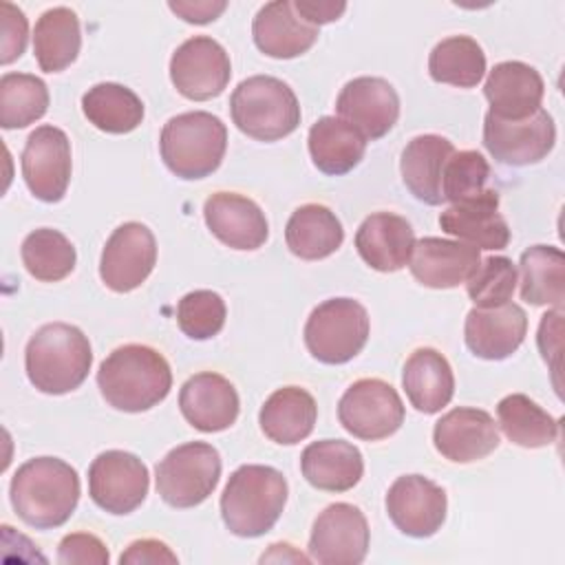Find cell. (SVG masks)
I'll use <instances>...</instances> for the list:
<instances>
[{
	"mask_svg": "<svg viewBox=\"0 0 565 565\" xmlns=\"http://www.w3.org/2000/svg\"><path fill=\"white\" fill-rule=\"evenodd\" d=\"M497 417L503 435L521 448H543L558 437V422L523 393L505 395L497 404Z\"/></svg>",
	"mask_w": 565,
	"mask_h": 565,
	"instance_id": "obj_36",
	"label": "cell"
},
{
	"mask_svg": "<svg viewBox=\"0 0 565 565\" xmlns=\"http://www.w3.org/2000/svg\"><path fill=\"white\" fill-rule=\"evenodd\" d=\"M369 552V523L360 508L331 503L313 521L309 558L320 565H360Z\"/></svg>",
	"mask_w": 565,
	"mask_h": 565,
	"instance_id": "obj_13",
	"label": "cell"
},
{
	"mask_svg": "<svg viewBox=\"0 0 565 565\" xmlns=\"http://www.w3.org/2000/svg\"><path fill=\"white\" fill-rule=\"evenodd\" d=\"M227 148L225 124L205 110L170 117L159 137V152L172 174L185 181L210 177L223 161Z\"/></svg>",
	"mask_w": 565,
	"mask_h": 565,
	"instance_id": "obj_5",
	"label": "cell"
},
{
	"mask_svg": "<svg viewBox=\"0 0 565 565\" xmlns=\"http://www.w3.org/2000/svg\"><path fill=\"white\" fill-rule=\"evenodd\" d=\"M179 408L185 422L201 433L230 428L241 411L234 384L212 371L188 377L179 391Z\"/></svg>",
	"mask_w": 565,
	"mask_h": 565,
	"instance_id": "obj_20",
	"label": "cell"
},
{
	"mask_svg": "<svg viewBox=\"0 0 565 565\" xmlns=\"http://www.w3.org/2000/svg\"><path fill=\"white\" fill-rule=\"evenodd\" d=\"M225 300L212 289H194L177 305V324L192 340H210L225 324Z\"/></svg>",
	"mask_w": 565,
	"mask_h": 565,
	"instance_id": "obj_42",
	"label": "cell"
},
{
	"mask_svg": "<svg viewBox=\"0 0 565 565\" xmlns=\"http://www.w3.org/2000/svg\"><path fill=\"white\" fill-rule=\"evenodd\" d=\"M369 340V313L353 298L320 302L305 322V347L322 364L353 360Z\"/></svg>",
	"mask_w": 565,
	"mask_h": 565,
	"instance_id": "obj_7",
	"label": "cell"
},
{
	"mask_svg": "<svg viewBox=\"0 0 565 565\" xmlns=\"http://www.w3.org/2000/svg\"><path fill=\"white\" fill-rule=\"evenodd\" d=\"M561 318H563V311L561 309H554V311H547L543 318H541V324H539V349H541V355L545 362L552 364V371L556 373L558 371V351H561Z\"/></svg>",
	"mask_w": 565,
	"mask_h": 565,
	"instance_id": "obj_46",
	"label": "cell"
},
{
	"mask_svg": "<svg viewBox=\"0 0 565 565\" xmlns=\"http://www.w3.org/2000/svg\"><path fill=\"white\" fill-rule=\"evenodd\" d=\"M335 110L340 119L373 141L382 139L397 124L399 97L384 77L362 75L342 86Z\"/></svg>",
	"mask_w": 565,
	"mask_h": 565,
	"instance_id": "obj_17",
	"label": "cell"
},
{
	"mask_svg": "<svg viewBox=\"0 0 565 565\" xmlns=\"http://www.w3.org/2000/svg\"><path fill=\"white\" fill-rule=\"evenodd\" d=\"M97 386L108 406L124 413H141L168 397L172 371L157 349L124 344L99 364Z\"/></svg>",
	"mask_w": 565,
	"mask_h": 565,
	"instance_id": "obj_2",
	"label": "cell"
},
{
	"mask_svg": "<svg viewBox=\"0 0 565 565\" xmlns=\"http://www.w3.org/2000/svg\"><path fill=\"white\" fill-rule=\"evenodd\" d=\"M452 152L455 146L441 135H419L406 143L399 159V172L404 185L417 201L426 205L444 203L441 177Z\"/></svg>",
	"mask_w": 565,
	"mask_h": 565,
	"instance_id": "obj_27",
	"label": "cell"
},
{
	"mask_svg": "<svg viewBox=\"0 0 565 565\" xmlns=\"http://www.w3.org/2000/svg\"><path fill=\"white\" fill-rule=\"evenodd\" d=\"M287 492V479L271 466L245 463L236 468L221 494L225 527L243 539L263 536L280 519Z\"/></svg>",
	"mask_w": 565,
	"mask_h": 565,
	"instance_id": "obj_4",
	"label": "cell"
},
{
	"mask_svg": "<svg viewBox=\"0 0 565 565\" xmlns=\"http://www.w3.org/2000/svg\"><path fill=\"white\" fill-rule=\"evenodd\" d=\"M57 561L64 565H108L110 556L106 545L88 532H75L66 534L57 545Z\"/></svg>",
	"mask_w": 565,
	"mask_h": 565,
	"instance_id": "obj_44",
	"label": "cell"
},
{
	"mask_svg": "<svg viewBox=\"0 0 565 565\" xmlns=\"http://www.w3.org/2000/svg\"><path fill=\"white\" fill-rule=\"evenodd\" d=\"M9 499L18 519L29 527H60L79 501L77 470L60 457H33L11 477Z\"/></svg>",
	"mask_w": 565,
	"mask_h": 565,
	"instance_id": "obj_1",
	"label": "cell"
},
{
	"mask_svg": "<svg viewBox=\"0 0 565 565\" xmlns=\"http://www.w3.org/2000/svg\"><path fill=\"white\" fill-rule=\"evenodd\" d=\"M556 141V126L545 108L525 119H499L486 113L483 146L505 166H530L545 159Z\"/></svg>",
	"mask_w": 565,
	"mask_h": 565,
	"instance_id": "obj_11",
	"label": "cell"
},
{
	"mask_svg": "<svg viewBox=\"0 0 565 565\" xmlns=\"http://www.w3.org/2000/svg\"><path fill=\"white\" fill-rule=\"evenodd\" d=\"M313 166L329 174L340 177L351 172L366 152L364 135L340 117H320L307 137Z\"/></svg>",
	"mask_w": 565,
	"mask_h": 565,
	"instance_id": "obj_31",
	"label": "cell"
},
{
	"mask_svg": "<svg viewBox=\"0 0 565 565\" xmlns=\"http://www.w3.org/2000/svg\"><path fill=\"white\" fill-rule=\"evenodd\" d=\"M428 73L439 84L472 88L486 73V53L470 35H450L428 55Z\"/></svg>",
	"mask_w": 565,
	"mask_h": 565,
	"instance_id": "obj_37",
	"label": "cell"
},
{
	"mask_svg": "<svg viewBox=\"0 0 565 565\" xmlns=\"http://www.w3.org/2000/svg\"><path fill=\"white\" fill-rule=\"evenodd\" d=\"M285 241L294 256L302 260H320L340 249L344 230L335 212L320 203H305L291 212Z\"/></svg>",
	"mask_w": 565,
	"mask_h": 565,
	"instance_id": "obj_32",
	"label": "cell"
},
{
	"mask_svg": "<svg viewBox=\"0 0 565 565\" xmlns=\"http://www.w3.org/2000/svg\"><path fill=\"white\" fill-rule=\"evenodd\" d=\"M82 46L77 13L68 7L46 9L33 29V53L42 71L60 73L68 68Z\"/></svg>",
	"mask_w": 565,
	"mask_h": 565,
	"instance_id": "obj_33",
	"label": "cell"
},
{
	"mask_svg": "<svg viewBox=\"0 0 565 565\" xmlns=\"http://www.w3.org/2000/svg\"><path fill=\"white\" fill-rule=\"evenodd\" d=\"M150 488L146 463L126 450H104L88 468V494L110 514L135 512Z\"/></svg>",
	"mask_w": 565,
	"mask_h": 565,
	"instance_id": "obj_10",
	"label": "cell"
},
{
	"mask_svg": "<svg viewBox=\"0 0 565 565\" xmlns=\"http://www.w3.org/2000/svg\"><path fill=\"white\" fill-rule=\"evenodd\" d=\"M84 117L110 135H126L143 119V102L124 84L102 82L88 88L82 97Z\"/></svg>",
	"mask_w": 565,
	"mask_h": 565,
	"instance_id": "obj_35",
	"label": "cell"
},
{
	"mask_svg": "<svg viewBox=\"0 0 565 565\" xmlns=\"http://www.w3.org/2000/svg\"><path fill=\"white\" fill-rule=\"evenodd\" d=\"M22 263L26 271L42 282H57L75 269V247L73 243L53 227H40L26 234L20 247Z\"/></svg>",
	"mask_w": 565,
	"mask_h": 565,
	"instance_id": "obj_38",
	"label": "cell"
},
{
	"mask_svg": "<svg viewBox=\"0 0 565 565\" xmlns=\"http://www.w3.org/2000/svg\"><path fill=\"white\" fill-rule=\"evenodd\" d=\"M433 444L448 461L470 463L497 450L501 439L499 426L488 411L457 406L435 422Z\"/></svg>",
	"mask_w": 565,
	"mask_h": 565,
	"instance_id": "obj_18",
	"label": "cell"
},
{
	"mask_svg": "<svg viewBox=\"0 0 565 565\" xmlns=\"http://www.w3.org/2000/svg\"><path fill=\"white\" fill-rule=\"evenodd\" d=\"M49 108L46 84L31 73H4L0 77V124L2 128H24Z\"/></svg>",
	"mask_w": 565,
	"mask_h": 565,
	"instance_id": "obj_39",
	"label": "cell"
},
{
	"mask_svg": "<svg viewBox=\"0 0 565 565\" xmlns=\"http://www.w3.org/2000/svg\"><path fill=\"white\" fill-rule=\"evenodd\" d=\"M170 11H174L179 18H183L185 22L192 24H207L212 20H216L225 9L227 2L225 0H177V2H168Z\"/></svg>",
	"mask_w": 565,
	"mask_h": 565,
	"instance_id": "obj_47",
	"label": "cell"
},
{
	"mask_svg": "<svg viewBox=\"0 0 565 565\" xmlns=\"http://www.w3.org/2000/svg\"><path fill=\"white\" fill-rule=\"evenodd\" d=\"M408 402L424 415L439 413L455 395V375L448 360L430 347L413 351L402 371Z\"/></svg>",
	"mask_w": 565,
	"mask_h": 565,
	"instance_id": "obj_29",
	"label": "cell"
},
{
	"mask_svg": "<svg viewBox=\"0 0 565 565\" xmlns=\"http://www.w3.org/2000/svg\"><path fill=\"white\" fill-rule=\"evenodd\" d=\"M157 263V241L148 225L128 221L119 225L106 241L99 260L102 282L117 291L128 294L152 274Z\"/></svg>",
	"mask_w": 565,
	"mask_h": 565,
	"instance_id": "obj_15",
	"label": "cell"
},
{
	"mask_svg": "<svg viewBox=\"0 0 565 565\" xmlns=\"http://www.w3.org/2000/svg\"><path fill=\"white\" fill-rule=\"evenodd\" d=\"M448 499L441 486L424 475H402L386 492V514L393 525L413 539L433 536L446 521Z\"/></svg>",
	"mask_w": 565,
	"mask_h": 565,
	"instance_id": "obj_16",
	"label": "cell"
},
{
	"mask_svg": "<svg viewBox=\"0 0 565 565\" xmlns=\"http://www.w3.org/2000/svg\"><path fill=\"white\" fill-rule=\"evenodd\" d=\"M338 419L353 437L380 441L395 435L404 424V404L388 382L362 377L342 393Z\"/></svg>",
	"mask_w": 565,
	"mask_h": 565,
	"instance_id": "obj_9",
	"label": "cell"
},
{
	"mask_svg": "<svg viewBox=\"0 0 565 565\" xmlns=\"http://www.w3.org/2000/svg\"><path fill=\"white\" fill-rule=\"evenodd\" d=\"M490 163L477 150H455L441 177L444 203H459L488 190Z\"/></svg>",
	"mask_w": 565,
	"mask_h": 565,
	"instance_id": "obj_40",
	"label": "cell"
},
{
	"mask_svg": "<svg viewBox=\"0 0 565 565\" xmlns=\"http://www.w3.org/2000/svg\"><path fill=\"white\" fill-rule=\"evenodd\" d=\"M157 492L172 508L203 503L221 479V455L212 444L188 441L157 463Z\"/></svg>",
	"mask_w": 565,
	"mask_h": 565,
	"instance_id": "obj_8",
	"label": "cell"
},
{
	"mask_svg": "<svg viewBox=\"0 0 565 565\" xmlns=\"http://www.w3.org/2000/svg\"><path fill=\"white\" fill-rule=\"evenodd\" d=\"M267 561H274V563H280V561L309 563L311 558L305 556V554H300V552H296L294 545H289V543H274V545H269V552H265V554L260 556V563H267Z\"/></svg>",
	"mask_w": 565,
	"mask_h": 565,
	"instance_id": "obj_49",
	"label": "cell"
},
{
	"mask_svg": "<svg viewBox=\"0 0 565 565\" xmlns=\"http://www.w3.org/2000/svg\"><path fill=\"white\" fill-rule=\"evenodd\" d=\"M545 84L541 73L519 60L494 64L483 84L490 110L499 119H525L541 108Z\"/></svg>",
	"mask_w": 565,
	"mask_h": 565,
	"instance_id": "obj_23",
	"label": "cell"
},
{
	"mask_svg": "<svg viewBox=\"0 0 565 565\" xmlns=\"http://www.w3.org/2000/svg\"><path fill=\"white\" fill-rule=\"evenodd\" d=\"M177 554L157 539H139L132 541L126 552L119 556L121 565H157V563H177Z\"/></svg>",
	"mask_w": 565,
	"mask_h": 565,
	"instance_id": "obj_45",
	"label": "cell"
},
{
	"mask_svg": "<svg viewBox=\"0 0 565 565\" xmlns=\"http://www.w3.org/2000/svg\"><path fill=\"white\" fill-rule=\"evenodd\" d=\"M207 230L232 249H258L269 236L265 212L236 192H214L203 203Z\"/></svg>",
	"mask_w": 565,
	"mask_h": 565,
	"instance_id": "obj_22",
	"label": "cell"
},
{
	"mask_svg": "<svg viewBox=\"0 0 565 565\" xmlns=\"http://www.w3.org/2000/svg\"><path fill=\"white\" fill-rule=\"evenodd\" d=\"M254 44L269 57L291 60L318 40V26L305 22L289 0H274L258 9L252 22Z\"/></svg>",
	"mask_w": 565,
	"mask_h": 565,
	"instance_id": "obj_26",
	"label": "cell"
},
{
	"mask_svg": "<svg viewBox=\"0 0 565 565\" xmlns=\"http://www.w3.org/2000/svg\"><path fill=\"white\" fill-rule=\"evenodd\" d=\"M230 113L236 128L256 141H278L300 124L296 93L271 75L243 79L230 97Z\"/></svg>",
	"mask_w": 565,
	"mask_h": 565,
	"instance_id": "obj_6",
	"label": "cell"
},
{
	"mask_svg": "<svg viewBox=\"0 0 565 565\" xmlns=\"http://www.w3.org/2000/svg\"><path fill=\"white\" fill-rule=\"evenodd\" d=\"M0 62L11 64L26 49L29 22L22 9L11 2H0Z\"/></svg>",
	"mask_w": 565,
	"mask_h": 565,
	"instance_id": "obj_43",
	"label": "cell"
},
{
	"mask_svg": "<svg viewBox=\"0 0 565 565\" xmlns=\"http://www.w3.org/2000/svg\"><path fill=\"white\" fill-rule=\"evenodd\" d=\"M316 399L300 386H282L274 391L258 413V424L265 437L282 446H294L307 439L316 426Z\"/></svg>",
	"mask_w": 565,
	"mask_h": 565,
	"instance_id": "obj_30",
	"label": "cell"
},
{
	"mask_svg": "<svg viewBox=\"0 0 565 565\" xmlns=\"http://www.w3.org/2000/svg\"><path fill=\"white\" fill-rule=\"evenodd\" d=\"M300 470L318 490L347 492L362 479L364 459L360 448L344 439H320L302 450Z\"/></svg>",
	"mask_w": 565,
	"mask_h": 565,
	"instance_id": "obj_28",
	"label": "cell"
},
{
	"mask_svg": "<svg viewBox=\"0 0 565 565\" xmlns=\"http://www.w3.org/2000/svg\"><path fill=\"white\" fill-rule=\"evenodd\" d=\"M232 77L227 51L210 35L188 38L170 57V79L174 88L192 99L218 97Z\"/></svg>",
	"mask_w": 565,
	"mask_h": 565,
	"instance_id": "obj_12",
	"label": "cell"
},
{
	"mask_svg": "<svg viewBox=\"0 0 565 565\" xmlns=\"http://www.w3.org/2000/svg\"><path fill=\"white\" fill-rule=\"evenodd\" d=\"M439 227L477 249H503L510 243V227L499 214V194L490 188L479 196L446 207L439 214Z\"/></svg>",
	"mask_w": 565,
	"mask_h": 565,
	"instance_id": "obj_24",
	"label": "cell"
},
{
	"mask_svg": "<svg viewBox=\"0 0 565 565\" xmlns=\"http://www.w3.org/2000/svg\"><path fill=\"white\" fill-rule=\"evenodd\" d=\"M479 263L481 254L470 243L424 236L415 241L408 269L413 278L424 287L452 289L466 282Z\"/></svg>",
	"mask_w": 565,
	"mask_h": 565,
	"instance_id": "obj_19",
	"label": "cell"
},
{
	"mask_svg": "<svg viewBox=\"0 0 565 565\" xmlns=\"http://www.w3.org/2000/svg\"><path fill=\"white\" fill-rule=\"evenodd\" d=\"M527 316L516 302L497 307H472L466 316L463 340L466 347L483 360H505L525 340Z\"/></svg>",
	"mask_w": 565,
	"mask_h": 565,
	"instance_id": "obj_21",
	"label": "cell"
},
{
	"mask_svg": "<svg viewBox=\"0 0 565 565\" xmlns=\"http://www.w3.org/2000/svg\"><path fill=\"white\" fill-rule=\"evenodd\" d=\"M521 298L530 305L563 307L565 256L554 245H532L521 254Z\"/></svg>",
	"mask_w": 565,
	"mask_h": 565,
	"instance_id": "obj_34",
	"label": "cell"
},
{
	"mask_svg": "<svg viewBox=\"0 0 565 565\" xmlns=\"http://www.w3.org/2000/svg\"><path fill=\"white\" fill-rule=\"evenodd\" d=\"M93 364V349L82 329L49 322L26 342L24 369L29 382L46 395H64L82 386Z\"/></svg>",
	"mask_w": 565,
	"mask_h": 565,
	"instance_id": "obj_3",
	"label": "cell"
},
{
	"mask_svg": "<svg viewBox=\"0 0 565 565\" xmlns=\"http://www.w3.org/2000/svg\"><path fill=\"white\" fill-rule=\"evenodd\" d=\"M294 9L296 13L313 24V26H320V24H327V22H333L338 20L344 9H347V2H333V0H294Z\"/></svg>",
	"mask_w": 565,
	"mask_h": 565,
	"instance_id": "obj_48",
	"label": "cell"
},
{
	"mask_svg": "<svg viewBox=\"0 0 565 565\" xmlns=\"http://www.w3.org/2000/svg\"><path fill=\"white\" fill-rule=\"evenodd\" d=\"M516 287V267L508 256L483 258L466 280V291L475 307L488 309L510 302Z\"/></svg>",
	"mask_w": 565,
	"mask_h": 565,
	"instance_id": "obj_41",
	"label": "cell"
},
{
	"mask_svg": "<svg viewBox=\"0 0 565 565\" xmlns=\"http://www.w3.org/2000/svg\"><path fill=\"white\" fill-rule=\"evenodd\" d=\"M71 141L57 126H38L22 150V177L31 194L44 203L64 199L71 181Z\"/></svg>",
	"mask_w": 565,
	"mask_h": 565,
	"instance_id": "obj_14",
	"label": "cell"
},
{
	"mask_svg": "<svg viewBox=\"0 0 565 565\" xmlns=\"http://www.w3.org/2000/svg\"><path fill=\"white\" fill-rule=\"evenodd\" d=\"M415 247L411 223L393 212H375L366 216L355 232V249L360 258L375 271H397L408 265Z\"/></svg>",
	"mask_w": 565,
	"mask_h": 565,
	"instance_id": "obj_25",
	"label": "cell"
}]
</instances>
